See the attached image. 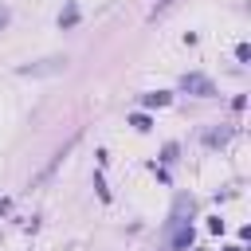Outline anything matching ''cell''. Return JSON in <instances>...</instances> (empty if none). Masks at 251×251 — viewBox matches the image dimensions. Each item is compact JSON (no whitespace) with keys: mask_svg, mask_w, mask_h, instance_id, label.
<instances>
[{"mask_svg":"<svg viewBox=\"0 0 251 251\" xmlns=\"http://www.w3.org/2000/svg\"><path fill=\"white\" fill-rule=\"evenodd\" d=\"M75 24H78V4H67L59 12V27H75Z\"/></svg>","mask_w":251,"mask_h":251,"instance_id":"cell-3","label":"cell"},{"mask_svg":"<svg viewBox=\"0 0 251 251\" xmlns=\"http://www.w3.org/2000/svg\"><path fill=\"white\" fill-rule=\"evenodd\" d=\"M204 141H208V145H220V141H227V129H212Z\"/></svg>","mask_w":251,"mask_h":251,"instance_id":"cell-6","label":"cell"},{"mask_svg":"<svg viewBox=\"0 0 251 251\" xmlns=\"http://www.w3.org/2000/svg\"><path fill=\"white\" fill-rule=\"evenodd\" d=\"M180 86H184L188 94H200V98H208V94H216V86H212V78H204V75H184V78H180Z\"/></svg>","mask_w":251,"mask_h":251,"instance_id":"cell-2","label":"cell"},{"mask_svg":"<svg viewBox=\"0 0 251 251\" xmlns=\"http://www.w3.org/2000/svg\"><path fill=\"white\" fill-rule=\"evenodd\" d=\"M59 71H67V59H43V63H27V67H20L16 75L35 78V75H59Z\"/></svg>","mask_w":251,"mask_h":251,"instance_id":"cell-1","label":"cell"},{"mask_svg":"<svg viewBox=\"0 0 251 251\" xmlns=\"http://www.w3.org/2000/svg\"><path fill=\"white\" fill-rule=\"evenodd\" d=\"M8 20H12V16H8V8H0V31L8 27Z\"/></svg>","mask_w":251,"mask_h":251,"instance_id":"cell-9","label":"cell"},{"mask_svg":"<svg viewBox=\"0 0 251 251\" xmlns=\"http://www.w3.org/2000/svg\"><path fill=\"white\" fill-rule=\"evenodd\" d=\"M235 59H239V63H247V59H251V47H247V43H239V47H235Z\"/></svg>","mask_w":251,"mask_h":251,"instance_id":"cell-7","label":"cell"},{"mask_svg":"<svg viewBox=\"0 0 251 251\" xmlns=\"http://www.w3.org/2000/svg\"><path fill=\"white\" fill-rule=\"evenodd\" d=\"M188 243H192V227H180L176 239H173V247H188Z\"/></svg>","mask_w":251,"mask_h":251,"instance_id":"cell-5","label":"cell"},{"mask_svg":"<svg viewBox=\"0 0 251 251\" xmlns=\"http://www.w3.org/2000/svg\"><path fill=\"white\" fill-rule=\"evenodd\" d=\"M129 126H137V129H149V118H145V114H133V118H129Z\"/></svg>","mask_w":251,"mask_h":251,"instance_id":"cell-8","label":"cell"},{"mask_svg":"<svg viewBox=\"0 0 251 251\" xmlns=\"http://www.w3.org/2000/svg\"><path fill=\"white\" fill-rule=\"evenodd\" d=\"M165 4H173V0H157V8H165Z\"/></svg>","mask_w":251,"mask_h":251,"instance_id":"cell-10","label":"cell"},{"mask_svg":"<svg viewBox=\"0 0 251 251\" xmlns=\"http://www.w3.org/2000/svg\"><path fill=\"white\" fill-rule=\"evenodd\" d=\"M141 106H169V94H165V90H157V94H145V98H141Z\"/></svg>","mask_w":251,"mask_h":251,"instance_id":"cell-4","label":"cell"}]
</instances>
